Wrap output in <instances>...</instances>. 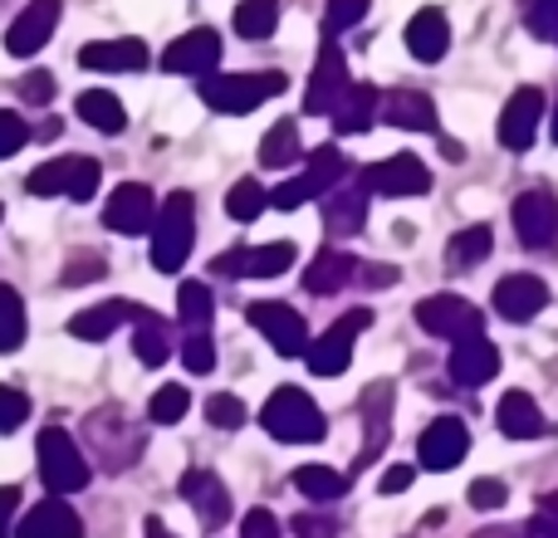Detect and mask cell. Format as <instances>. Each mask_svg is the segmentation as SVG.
<instances>
[{
  "instance_id": "9a60e30c",
  "label": "cell",
  "mask_w": 558,
  "mask_h": 538,
  "mask_svg": "<svg viewBox=\"0 0 558 538\" xmlns=\"http://www.w3.org/2000/svg\"><path fill=\"white\" fill-rule=\"evenodd\" d=\"M465 451H471V431L461 426V416H441V421H432V426L422 431L416 461H422L426 470L446 475V470H456V465L465 461Z\"/></svg>"
},
{
  "instance_id": "3957f363",
  "label": "cell",
  "mask_w": 558,
  "mask_h": 538,
  "mask_svg": "<svg viewBox=\"0 0 558 538\" xmlns=\"http://www.w3.org/2000/svg\"><path fill=\"white\" fill-rule=\"evenodd\" d=\"M284 94V74H275V69H260V74H206L202 78V103L211 108V113H255V108L265 103V98Z\"/></svg>"
},
{
  "instance_id": "1f68e13d",
  "label": "cell",
  "mask_w": 558,
  "mask_h": 538,
  "mask_svg": "<svg viewBox=\"0 0 558 538\" xmlns=\"http://www.w3.org/2000/svg\"><path fill=\"white\" fill-rule=\"evenodd\" d=\"M133 347H137V363H147V367H162L167 357H172V338H167V323L153 314V308H143L137 304V314H133Z\"/></svg>"
},
{
  "instance_id": "60d3db41",
  "label": "cell",
  "mask_w": 558,
  "mask_h": 538,
  "mask_svg": "<svg viewBox=\"0 0 558 538\" xmlns=\"http://www.w3.org/2000/svg\"><path fill=\"white\" fill-rule=\"evenodd\" d=\"M25 343V304L10 284H0V353H15Z\"/></svg>"
},
{
  "instance_id": "7a4b0ae2",
  "label": "cell",
  "mask_w": 558,
  "mask_h": 538,
  "mask_svg": "<svg viewBox=\"0 0 558 538\" xmlns=\"http://www.w3.org/2000/svg\"><path fill=\"white\" fill-rule=\"evenodd\" d=\"M260 426L284 445H314L324 441V412L314 406V396L304 387H279V392L265 402Z\"/></svg>"
},
{
  "instance_id": "db71d44e",
  "label": "cell",
  "mask_w": 558,
  "mask_h": 538,
  "mask_svg": "<svg viewBox=\"0 0 558 538\" xmlns=\"http://www.w3.org/2000/svg\"><path fill=\"white\" fill-rule=\"evenodd\" d=\"M505 500H510V490H505L500 480H475L471 485V504H475V510H500Z\"/></svg>"
},
{
  "instance_id": "cb8c5ba5",
  "label": "cell",
  "mask_w": 558,
  "mask_h": 538,
  "mask_svg": "<svg viewBox=\"0 0 558 538\" xmlns=\"http://www.w3.org/2000/svg\"><path fill=\"white\" fill-rule=\"evenodd\" d=\"M324 225L333 235H357L367 225V186L363 176H353V182H338L333 192H324Z\"/></svg>"
},
{
  "instance_id": "f35d334b",
  "label": "cell",
  "mask_w": 558,
  "mask_h": 538,
  "mask_svg": "<svg viewBox=\"0 0 558 538\" xmlns=\"http://www.w3.org/2000/svg\"><path fill=\"white\" fill-rule=\"evenodd\" d=\"M275 25H279V0H241V5H235V35L270 39Z\"/></svg>"
},
{
  "instance_id": "816d5d0a",
  "label": "cell",
  "mask_w": 558,
  "mask_h": 538,
  "mask_svg": "<svg viewBox=\"0 0 558 538\" xmlns=\"http://www.w3.org/2000/svg\"><path fill=\"white\" fill-rule=\"evenodd\" d=\"M94 279H104V255L84 250V255H74V260H69L64 284H94Z\"/></svg>"
},
{
  "instance_id": "7c38bea8",
  "label": "cell",
  "mask_w": 558,
  "mask_h": 538,
  "mask_svg": "<svg viewBox=\"0 0 558 538\" xmlns=\"http://www.w3.org/2000/svg\"><path fill=\"white\" fill-rule=\"evenodd\" d=\"M357 176H363V186L377 196H426L432 192V172H426V162L412 152H397V157H387V162H373Z\"/></svg>"
},
{
  "instance_id": "9f6ffc18",
  "label": "cell",
  "mask_w": 558,
  "mask_h": 538,
  "mask_svg": "<svg viewBox=\"0 0 558 538\" xmlns=\"http://www.w3.org/2000/svg\"><path fill=\"white\" fill-rule=\"evenodd\" d=\"M20 94H25L29 103H49V98H54V78H49L45 69H35V74L20 78Z\"/></svg>"
},
{
  "instance_id": "44dd1931",
  "label": "cell",
  "mask_w": 558,
  "mask_h": 538,
  "mask_svg": "<svg viewBox=\"0 0 558 538\" xmlns=\"http://www.w3.org/2000/svg\"><path fill=\"white\" fill-rule=\"evenodd\" d=\"M182 500L196 510L202 529H221L231 519V490L221 485V475L211 470H186L182 475Z\"/></svg>"
},
{
  "instance_id": "2e32d148",
  "label": "cell",
  "mask_w": 558,
  "mask_h": 538,
  "mask_svg": "<svg viewBox=\"0 0 558 538\" xmlns=\"http://www.w3.org/2000/svg\"><path fill=\"white\" fill-rule=\"evenodd\" d=\"M392 382H373L363 392V455H357V470H367V465L377 461V455L387 451V441H392Z\"/></svg>"
},
{
  "instance_id": "484cf974",
  "label": "cell",
  "mask_w": 558,
  "mask_h": 538,
  "mask_svg": "<svg viewBox=\"0 0 558 538\" xmlns=\"http://www.w3.org/2000/svg\"><path fill=\"white\" fill-rule=\"evenodd\" d=\"M407 49H412V59H422V64L446 59V49H451V25H446V15L436 5H422L407 20Z\"/></svg>"
},
{
  "instance_id": "74e56055",
  "label": "cell",
  "mask_w": 558,
  "mask_h": 538,
  "mask_svg": "<svg viewBox=\"0 0 558 538\" xmlns=\"http://www.w3.org/2000/svg\"><path fill=\"white\" fill-rule=\"evenodd\" d=\"M490 250H495L490 225H465V231H456V241L446 245V260H451L456 269H471V265H481Z\"/></svg>"
},
{
  "instance_id": "ba28073f",
  "label": "cell",
  "mask_w": 558,
  "mask_h": 538,
  "mask_svg": "<svg viewBox=\"0 0 558 538\" xmlns=\"http://www.w3.org/2000/svg\"><path fill=\"white\" fill-rule=\"evenodd\" d=\"M416 323L432 338H446V343H461V338L485 333V314L461 294H432L416 304Z\"/></svg>"
},
{
  "instance_id": "d6986e66",
  "label": "cell",
  "mask_w": 558,
  "mask_h": 538,
  "mask_svg": "<svg viewBox=\"0 0 558 538\" xmlns=\"http://www.w3.org/2000/svg\"><path fill=\"white\" fill-rule=\"evenodd\" d=\"M153 216H157V201L143 182H123L104 206V225L118 235H143L153 231Z\"/></svg>"
},
{
  "instance_id": "8fae6325",
  "label": "cell",
  "mask_w": 558,
  "mask_h": 538,
  "mask_svg": "<svg viewBox=\"0 0 558 538\" xmlns=\"http://www.w3.org/2000/svg\"><path fill=\"white\" fill-rule=\"evenodd\" d=\"M245 318H251V328H260V333L270 338V347L279 357H304L308 328H304V314H299V308L279 304V298H260V304L245 308Z\"/></svg>"
},
{
  "instance_id": "ffe728a7",
  "label": "cell",
  "mask_w": 558,
  "mask_h": 538,
  "mask_svg": "<svg viewBox=\"0 0 558 538\" xmlns=\"http://www.w3.org/2000/svg\"><path fill=\"white\" fill-rule=\"evenodd\" d=\"M446 372H451L456 387H485L495 372H500V347H495L485 333L461 338V343L451 347V363H446Z\"/></svg>"
},
{
  "instance_id": "4fadbf2b",
  "label": "cell",
  "mask_w": 558,
  "mask_h": 538,
  "mask_svg": "<svg viewBox=\"0 0 558 538\" xmlns=\"http://www.w3.org/2000/svg\"><path fill=\"white\" fill-rule=\"evenodd\" d=\"M294 260H299L294 241H275V245H251V250L216 255L211 269L226 279H275V274H284V269H294Z\"/></svg>"
},
{
  "instance_id": "f907efd6",
  "label": "cell",
  "mask_w": 558,
  "mask_h": 538,
  "mask_svg": "<svg viewBox=\"0 0 558 538\" xmlns=\"http://www.w3.org/2000/svg\"><path fill=\"white\" fill-rule=\"evenodd\" d=\"M524 534L530 538H558V494H544V500L534 504V519L524 524Z\"/></svg>"
},
{
  "instance_id": "9c48e42d",
  "label": "cell",
  "mask_w": 558,
  "mask_h": 538,
  "mask_svg": "<svg viewBox=\"0 0 558 538\" xmlns=\"http://www.w3.org/2000/svg\"><path fill=\"white\" fill-rule=\"evenodd\" d=\"M343 94H348V59H343V49L333 45V35H324L318 59H314V74H308V88H304V113L328 118Z\"/></svg>"
},
{
  "instance_id": "f5cc1de1",
  "label": "cell",
  "mask_w": 558,
  "mask_h": 538,
  "mask_svg": "<svg viewBox=\"0 0 558 538\" xmlns=\"http://www.w3.org/2000/svg\"><path fill=\"white\" fill-rule=\"evenodd\" d=\"M299 538H338V524L328 519V514H294V524H289Z\"/></svg>"
},
{
  "instance_id": "681fc988",
  "label": "cell",
  "mask_w": 558,
  "mask_h": 538,
  "mask_svg": "<svg viewBox=\"0 0 558 538\" xmlns=\"http://www.w3.org/2000/svg\"><path fill=\"white\" fill-rule=\"evenodd\" d=\"M29 143V123L20 113H0V162H5V157H15L20 147Z\"/></svg>"
},
{
  "instance_id": "ab89813d",
  "label": "cell",
  "mask_w": 558,
  "mask_h": 538,
  "mask_svg": "<svg viewBox=\"0 0 558 538\" xmlns=\"http://www.w3.org/2000/svg\"><path fill=\"white\" fill-rule=\"evenodd\" d=\"M265 206H270V192H265L255 176H241V182L226 192V211H231V221H255Z\"/></svg>"
},
{
  "instance_id": "ee69618b",
  "label": "cell",
  "mask_w": 558,
  "mask_h": 538,
  "mask_svg": "<svg viewBox=\"0 0 558 538\" xmlns=\"http://www.w3.org/2000/svg\"><path fill=\"white\" fill-rule=\"evenodd\" d=\"M367 15V0H328L324 10V35H343Z\"/></svg>"
},
{
  "instance_id": "ac0fdd59",
  "label": "cell",
  "mask_w": 558,
  "mask_h": 538,
  "mask_svg": "<svg viewBox=\"0 0 558 538\" xmlns=\"http://www.w3.org/2000/svg\"><path fill=\"white\" fill-rule=\"evenodd\" d=\"M539 118H544L539 88H514L505 113H500V143L510 147V152H530L534 137H539Z\"/></svg>"
},
{
  "instance_id": "4316f807",
  "label": "cell",
  "mask_w": 558,
  "mask_h": 538,
  "mask_svg": "<svg viewBox=\"0 0 558 538\" xmlns=\"http://www.w3.org/2000/svg\"><path fill=\"white\" fill-rule=\"evenodd\" d=\"M15 538H84V519L64 500H45L20 519Z\"/></svg>"
},
{
  "instance_id": "7dc6e473",
  "label": "cell",
  "mask_w": 558,
  "mask_h": 538,
  "mask_svg": "<svg viewBox=\"0 0 558 538\" xmlns=\"http://www.w3.org/2000/svg\"><path fill=\"white\" fill-rule=\"evenodd\" d=\"M524 20H530L534 35L549 39L558 49V5H549V0H524Z\"/></svg>"
},
{
  "instance_id": "be15d7a7",
  "label": "cell",
  "mask_w": 558,
  "mask_h": 538,
  "mask_svg": "<svg viewBox=\"0 0 558 538\" xmlns=\"http://www.w3.org/2000/svg\"><path fill=\"white\" fill-rule=\"evenodd\" d=\"M554 143H558V108H554Z\"/></svg>"
},
{
  "instance_id": "d590c367",
  "label": "cell",
  "mask_w": 558,
  "mask_h": 538,
  "mask_svg": "<svg viewBox=\"0 0 558 538\" xmlns=\"http://www.w3.org/2000/svg\"><path fill=\"white\" fill-rule=\"evenodd\" d=\"M294 490L304 494L308 504H328V500H338V494L348 490V475L328 470V465H299V470H294Z\"/></svg>"
},
{
  "instance_id": "c3c4849f",
  "label": "cell",
  "mask_w": 558,
  "mask_h": 538,
  "mask_svg": "<svg viewBox=\"0 0 558 538\" xmlns=\"http://www.w3.org/2000/svg\"><path fill=\"white\" fill-rule=\"evenodd\" d=\"M304 201H314V186H308L304 176H289V182L270 186V206H275V211H299Z\"/></svg>"
},
{
  "instance_id": "7bdbcfd3",
  "label": "cell",
  "mask_w": 558,
  "mask_h": 538,
  "mask_svg": "<svg viewBox=\"0 0 558 538\" xmlns=\"http://www.w3.org/2000/svg\"><path fill=\"white\" fill-rule=\"evenodd\" d=\"M206 421L221 426V431H241L245 426V402L241 396H231V392H216L211 402H206Z\"/></svg>"
},
{
  "instance_id": "8992f818",
  "label": "cell",
  "mask_w": 558,
  "mask_h": 538,
  "mask_svg": "<svg viewBox=\"0 0 558 538\" xmlns=\"http://www.w3.org/2000/svg\"><path fill=\"white\" fill-rule=\"evenodd\" d=\"M84 436H88V445H94L98 465H104L108 475L128 470V465L137 461V451H143V436L128 426V416L118 412V406H104V412L88 416V421H84Z\"/></svg>"
},
{
  "instance_id": "277c9868",
  "label": "cell",
  "mask_w": 558,
  "mask_h": 538,
  "mask_svg": "<svg viewBox=\"0 0 558 538\" xmlns=\"http://www.w3.org/2000/svg\"><path fill=\"white\" fill-rule=\"evenodd\" d=\"M39 480L54 494H78L94 480L84 451L74 445V436H69L64 426H45V431H39Z\"/></svg>"
},
{
  "instance_id": "4dcf8cb0",
  "label": "cell",
  "mask_w": 558,
  "mask_h": 538,
  "mask_svg": "<svg viewBox=\"0 0 558 538\" xmlns=\"http://www.w3.org/2000/svg\"><path fill=\"white\" fill-rule=\"evenodd\" d=\"M357 279V260L348 250H318L304 269V289L308 294H338Z\"/></svg>"
},
{
  "instance_id": "7402d4cb",
  "label": "cell",
  "mask_w": 558,
  "mask_h": 538,
  "mask_svg": "<svg viewBox=\"0 0 558 538\" xmlns=\"http://www.w3.org/2000/svg\"><path fill=\"white\" fill-rule=\"evenodd\" d=\"M147 45L133 35L123 39H98V45H84L78 49V64L94 69V74H137V69H147Z\"/></svg>"
},
{
  "instance_id": "e0dca14e",
  "label": "cell",
  "mask_w": 558,
  "mask_h": 538,
  "mask_svg": "<svg viewBox=\"0 0 558 538\" xmlns=\"http://www.w3.org/2000/svg\"><path fill=\"white\" fill-rule=\"evenodd\" d=\"M59 0H29L25 10L15 15V25L5 29V49L15 59H29V54H39V49L49 45V35H54V25H59Z\"/></svg>"
},
{
  "instance_id": "e575fe53",
  "label": "cell",
  "mask_w": 558,
  "mask_h": 538,
  "mask_svg": "<svg viewBox=\"0 0 558 538\" xmlns=\"http://www.w3.org/2000/svg\"><path fill=\"white\" fill-rule=\"evenodd\" d=\"M211 314H216L211 289H206L202 279H186V284L177 289V318H182V328L186 333H206V328H211Z\"/></svg>"
},
{
  "instance_id": "bcb514c9",
  "label": "cell",
  "mask_w": 558,
  "mask_h": 538,
  "mask_svg": "<svg viewBox=\"0 0 558 538\" xmlns=\"http://www.w3.org/2000/svg\"><path fill=\"white\" fill-rule=\"evenodd\" d=\"M182 363H186V372H211V367H216V343H211V333H186Z\"/></svg>"
},
{
  "instance_id": "e7e4bbea",
  "label": "cell",
  "mask_w": 558,
  "mask_h": 538,
  "mask_svg": "<svg viewBox=\"0 0 558 538\" xmlns=\"http://www.w3.org/2000/svg\"><path fill=\"white\" fill-rule=\"evenodd\" d=\"M549 5H558V0H549Z\"/></svg>"
},
{
  "instance_id": "f546056e",
  "label": "cell",
  "mask_w": 558,
  "mask_h": 538,
  "mask_svg": "<svg viewBox=\"0 0 558 538\" xmlns=\"http://www.w3.org/2000/svg\"><path fill=\"white\" fill-rule=\"evenodd\" d=\"M377 103H383V94H377L373 84H348V94L338 98V108H333V127L343 137L367 133V127L377 123Z\"/></svg>"
},
{
  "instance_id": "94428289",
  "label": "cell",
  "mask_w": 558,
  "mask_h": 538,
  "mask_svg": "<svg viewBox=\"0 0 558 538\" xmlns=\"http://www.w3.org/2000/svg\"><path fill=\"white\" fill-rule=\"evenodd\" d=\"M471 538H530V534H524V524H490V529H481Z\"/></svg>"
},
{
  "instance_id": "836d02e7",
  "label": "cell",
  "mask_w": 558,
  "mask_h": 538,
  "mask_svg": "<svg viewBox=\"0 0 558 538\" xmlns=\"http://www.w3.org/2000/svg\"><path fill=\"white\" fill-rule=\"evenodd\" d=\"M299 157H304V143H299V127L289 123V118H279L270 133L260 137V167H270V172H284V167H294Z\"/></svg>"
},
{
  "instance_id": "5bb4252c",
  "label": "cell",
  "mask_w": 558,
  "mask_h": 538,
  "mask_svg": "<svg viewBox=\"0 0 558 538\" xmlns=\"http://www.w3.org/2000/svg\"><path fill=\"white\" fill-rule=\"evenodd\" d=\"M221 64V35L206 25L186 29V35H177L172 45L162 49V69L167 74H211V69Z\"/></svg>"
},
{
  "instance_id": "91938a15",
  "label": "cell",
  "mask_w": 558,
  "mask_h": 538,
  "mask_svg": "<svg viewBox=\"0 0 558 538\" xmlns=\"http://www.w3.org/2000/svg\"><path fill=\"white\" fill-rule=\"evenodd\" d=\"M357 279L373 289H387V284H397V269L392 265H357Z\"/></svg>"
},
{
  "instance_id": "603a6c76",
  "label": "cell",
  "mask_w": 558,
  "mask_h": 538,
  "mask_svg": "<svg viewBox=\"0 0 558 538\" xmlns=\"http://www.w3.org/2000/svg\"><path fill=\"white\" fill-rule=\"evenodd\" d=\"M539 308H549V289L534 274H510L495 284V314L510 318V323H530L539 318Z\"/></svg>"
},
{
  "instance_id": "6da1fadb",
  "label": "cell",
  "mask_w": 558,
  "mask_h": 538,
  "mask_svg": "<svg viewBox=\"0 0 558 538\" xmlns=\"http://www.w3.org/2000/svg\"><path fill=\"white\" fill-rule=\"evenodd\" d=\"M196 241V201L192 192H172L153 216V269L172 274V269L186 265Z\"/></svg>"
},
{
  "instance_id": "680465c9",
  "label": "cell",
  "mask_w": 558,
  "mask_h": 538,
  "mask_svg": "<svg viewBox=\"0 0 558 538\" xmlns=\"http://www.w3.org/2000/svg\"><path fill=\"white\" fill-rule=\"evenodd\" d=\"M15 510H20V490H15V485H0V538H10Z\"/></svg>"
},
{
  "instance_id": "83f0119b",
  "label": "cell",
  "mask_w": 558,
  "mask_h": 538,
  "mask_svg": "<svg viewBox=\"0 0 558 538\" xmlns=\"http://www.w3.org/2000/svg\"><path fill=\"white\" fill-rule=\"evenodd\" d=\"M137 304H128V298H108V304H94L84 308V314L69 318V333L84 338V343H104V338H113L123 323H133Z\"/></svg>"
},
{
  "instance_id": "8d00e7d4",
  "label": "cell",
  "mask_w": 558,
  "mask_h": 538,
  "mask_svg": "<svg viewBox=\"0 0 558 538\" xmlns=\"http://www.w3.org/2000/svg\"><path fill=\"white\" fill-rule=\"evenodd\" d=\"M348 176V157L338 152L333 143H324V147H314L308 152V172H304V182L314 186V196H324V192H333L338 182Z\"/></svg>"
},
{
  "instance_id": "6125c7cd",
  "label": "cell",
  "mask_w": 558,
  "mask_h": 538,
  "mask_svg": "<svg viewBox=\"0 0 558 538\" xmlns=\"http://www.w3.org/2000/svg\"><path fill=\"white\" fill-rule=\"evenodd\" d=\"M143 534H147V538H177V534H172V529H167V524H162V519H147V529H143Z\"/></svg>"
},
{
  "instance_id": "b9f144b4",
  "label": "cell",
  "mask_w": 558,
  "mask_h": 538,
  "mask_svg": "<svg viewBox=\"0 0 558 538\" xmlns=\"http://www.w3.org/2000/svg\"><path fill=\"white\" fill-rule=\"evenodd\" d=\"M186 406H192L186 387H157V396L147 402V416H153V426H177L186 416Z\"/></svg>"
},
{
  "instance_id": "d4e9b609",
  "label": "cell",
  "mask_w": 558,
  "mask_h": 538,
  "mask_svg": "<svg viewBox=\"0 0 558 538\" xmlns=\"http://www.w3.org/2000/svg\"><path fill=\"white\" fill-rule=\"evenodd\" d=\"M377 113H383L387 127H402V133H436V103L426 94H416V88H392V94H383Z\"/></svg>"
},
{
  "instance_id": "f1b7e54d",
  "label": "cell",
  "mask_w": 558,
  "mask_h": 538,
  "mask_svg": "<svg viewBox=\"0 0 558 538\" xmlns=\"http://www.w3.org/2000/svg\"><path fill=\"white\" fill-rule=\"evenodd\" d=\"M495 421H500V431L510 436V441H539V436L549 431V421H544L539 402H534L530 392H505Z\"/></svg>"
},
{
  "instance_id": "11a10c76",
  "label": "cell",
  "mask_w": 558,
  "mask_h": 538,
  "mask_svg": "<svg viewBox=\"0 0 558 538\" xmlns=\"http://www.w3.org/2000/svg\"><path fill=\"white\" fill-rule=\"evenodd\" d=\"M241 538H279V519L270 510H251L241 519Z\"/></svg>"
},
{
  "instance_id": "5b68a950",
  "label": "cell",
  "mask_w": 558,
  "mask_h": 538,
  "mask_svg": "<svg viewBox=\"0 0 558 538\" xmlns=\"http://www.w3.org/2000/svg\"><path fill=\"white\" fill-rule=\"evenodd\" d=\"M98 182H104V167L94 157H54L25 176L29 196H69V201H88Z\"/></svg>"
},
{
  "instance_id": "f6af8a7d",
  "label": "cell",
  "mask_w": 558,
  "mask_h": 538,
  "mask_svg": "<svg viewBox=\"0 0 558 538\" xmlns=\"http://www.w3.org/2000/svg\"><path fill=\"white\" fill-rule=\"evenodd\" d=\"M29 416V396L20 392V387H0V436L20 431Z\"/></svg>"
},
{
  "instance_id": "d6a6232c",
  "label": "cell",
  "mask_w": 558,
  "mask_h": 538,
  "mask_svg": "<svg viewBox=\"0 0 558 538\" xmlns=\"http://www.w3.org/2000/svg\"><path fill=\"white\" fill-rule=\"evenodd\" d=\"M78 118H84L94 133H123L128 127V113H123V103H118L108 88H88V94H78Z\"/></svg>"
},
{
  "instance_id": "6f0895ef",
  "label": "cell",
  "mask_w": 558,
  "mask_h": 538,
  "mask_svg": "<svg viewBox=\"0 0 558 538\" xmlns=\"http://www.w3.org/2000/svg\"><path fill=\"white\" fill-rule=\"evenodd\" d=\"M412 480H416L412 465H392V470H383L377 490H383V494H402V490H412Z\"/></svg>"
},
{
  "instance_id": "52a82bcc",
  "label": "cell",
  "mask_w": 558,
  "mask_h": 538,
  "mask_svg": "<svg viewBox=\"0 0 558 538\" xmlns=\"http://www.w3.org/2000/svg\"><path fill=\"white\" fill-rule=\"evenodd\" d=\"M373 323V308H348L343 318H338L328 333H318L314 343L304 347V363H308V372L314 377H338V372H348V363H353V343H357V333Z\"/></svg>"
},
{
  "instance_id": "30bf717a",
  "label": "cell",
  "mask_w": 558,
  "mask_h": 538,
  "mask_svg": "<svg viewBox=\"0 0 558 538\" xmlns=\"http://www.w3.org/2000/svg\"><path fill=\"white\" fill-rule=\"evenodd\" d=\"M510 216H514V235H520L524 250H549L558 241V196L544 192V186L514 196Z\"/></svg>"
}]
</instances>
